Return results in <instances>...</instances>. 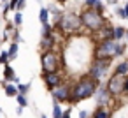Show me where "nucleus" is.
Masks as SVG:
<instances>
[{
    "instance_id": "21",
    "label": "nucleus",
    "mask_w": 128,
    "mask_h": 118,
    "mask_svg": "<svg viewBox=\"0 0 128 118\" xmlns=\"http://www.w3.org/2000/svg\"><path fill=\"white\" fill-rule=\"evenodd\" d=\"M16 100H18V106H21V107H26V106H28V99H26V95H23V93H18V95H16Z\"/></svg>"
},
{
    "instance_id": "3",
    "label": "nucleus",
    "mask_w": 128,
    "mask_h": 118,
    "mask_svg": "<svg viewBox=\"0 0 128 118\" xmlns=\"http://www.w3.org/2000/svg\"><path fill=\"white\" fill-rule=\"evenodd\" d=\"M79 18H81V27H84V28L90 30V32H100V30L105 27V18H104V14L96 13V11L91 9V7H86V9L79 14Z\"/></svg>"
},
{
    "instance_id": "32",
    "label": "nucleus",
    "mask_w": 128,
    "mask_h": 118,
    "mask_svg": "<svg viewBox=\"0 0 128 118\" xmlns=\"http://www.w3.org/2000/svg\"><path fill=\"white\" fill-rule=\"evenodd\" d=\"M123 92H128V76H124V83H123Z\"/></svg>"
},
{
    "instance_id": "6",
    "label": "nucleus",
    "mask_w": 128,
    "mask_h": 118,
    "mask_svg": "<svg viewBox=\"0 0 128 118\" xmlns=\"http://www.w3.org/2000/svg\"><path fill=\"white\" fill-rule=\"evenodd\" d=\"M40 67L42 72H60V56L54 53V49H46L40 55Z\"/></svg>"
},
{
    "instance_id": "20",
    "label": "nucleus",
    "mask_w": 128,
    "mask_h": 118,
    "mask_svg": "<svg viewBox=\"0 0 128 118\" xmlns=\"http://www.w3.org/2000/svg\"><path fill=\"white\" fill-rule=\"evenodd\" d=\"M100 35H102V39H112V27L110 25H105L100 30Z\"/></svg>"
},
{
    "instance_id": "31",
    "label": "nucleus",
    "mask_w": 128,
    "mask_h": 118,
    "mask_svg": "<svg viewBox=\"0 0 128 118\" xmlns=\"http://www.w3.org/2000/svg\"><path fill=\"white\" fill-rule=\"evenodd\" d=\"M90 114H88V111L86 109H82V111H79V118H88Z\"/></svg>"
},
{
    "instance_id": "1",
    "label": "nucleus",
    "mask_w": 128,
    "mask_h": 118,
    "mask_svg": "<svg viewBox=\"0 0 128 118\" xmlns=\"http://www.w3.org/2000/svg\"><path fill=\"white\" fill-rule=\"evenodd\" d=\"M98 85H100V83L95 81V79H91L88 74L82 76V78H79V79L72 85V92H70V100H72V104H77V102H82V100L93 97Z\"/></svg>"
},
{
    "instance_id": "13",
    "label": "nucleus",
    "mask_w": 128,
    "mask_h": 118,
    "mask_svg": "<svg viewBox=\"0 0 128 118\" xmlns=\"http://www.w3.org/2000/svg\"><path fill=\"white\" fill-rule=\"evenodd\" d=\"M40 48H42V51H46V49H53V48H54V34H51V35H46V37H42Z\"/></svg>"
},
{
    "instance_id": "12",
    "label": "nucleus",
    "mask_w": 128,
    "mask_h": 118,
    "mask_svg": "<svg viewBox=\"0 0 128 118\" xmlns=\"http://www.w3.org/2000/svg\"><path fill=\"white\" fill-rule=\"evenodd\" d=\"M91 118H110V109L107 106H96Z\"/></svg>"
},
{
    "instance_id": "25",
    "label": "nucleus",
    "mask_w": 128,
    "mask_h": 118,
    "mask_svg": "<svg viewBox=\"0 0 128 118\" xmlns=\"http://www.w3.org/2000/svg\"><path fill=\"white\" fill-rule=\"evenodd\" d=\"M6 64H9V55H7V51L4 49L2 53H0V65H6Z\"/></svg>"
},
{
    "instance_id": "39",
    "label": "nucleus",
    "mask_w": 128,
    "mask_h": 118,
    "mask_svg": "<svg viewBox=\"0 0 128 118\" xmlns=\"http://www.w3.org/2000/svg\"><path fill=\"white\" fill-rule=\"evenodd\" d=\"M0 113H2V109H0Z\"/></svg>"
},
{
    "instance_id": "7",
    "label": "nucleus",
    "mask_w": 128,
    "mask_h": 118,
    "mask_svg": "<svg viewBox=\"0 0 128 118\" xmlns=\"http://www.w3.org/2000/svg\"><path fill=\"white\" fill-rule=\"evenodd\" d=\"M70 92H72V85L67 81H62L58 86L51 90V95H53V100L56 102H67L70 100Z\"/></svg>"
},
{
    "instance_id": "18",
    "label": "nucleus",
    "mask_w": 128,
    "mask_h": 118,
    "mask_svg": "<svg viewBox=\"0 0 128 118\" xmlns=\"http://www.w3.org/2000/svg\"><path fill=\"white\" fill-rule=\"evenodd\" d=\"M39 20H40V23H42V25L49 21V9H48V7H40V13H39Z\"/></svg>"
},
{
    "instance_id": "37",
    "label": "nucleus",
    "mask_w": 128,
    "mask_h": 118,
    "mask_svg": "<svg viewBox=\"0 0 128 118\" xmlns=\"http://www.w3.org/2000/svg\"><path fill=\"white\" fill-rule=\"evenodd\" d=\"M40 118H48V116H46V114H40Z\"/></svg>"
},
{
    "instance_id": "36",
    "label": "nucleus",
    "mask_w": 128,
    "mask_h": 118,
    "mask_svg": "<svg viewBox=\"0 0 128 118\" xmlns=\"http://www.w3.org/2000/svg\"><path fill=\"white\" fill-rule=\"evenodd\" d=\"M0 2H2V4H7V2H9V0H0Z\"/></svg>"
},
{
    "instance_id": "11",
    "label": "nucleus",
    "mask_w": 128,
    "mask_h": 118,
    "mask_svg": "<svg viewBox=\"0 0 128 118\" xmlns=\"http://www.w3.org/2000/svg\"><path fill=\"white\" fill-rule=\"evenodd\" d=\"M4 81H6V83H20V79L16 78L14 69H12L9 64L4 65Z\"/></svg>"
},
{
    "instance_id": "26",
    "label": "nucleus",
    "mask_w": 128,
    "mask_h": 118,
    "mask_svg": "<svg viewBox=\"0 0 128 118\" xmlns=\"http://www.w3.org/2000/svg\"><path fill=\"white\" fill-rule=\"evenodd\" d=\"M16 6H18V0H9V2H7L9 11H16Z\"/></svg>"
},
{
    "instance_id": "24",
    "label": "nucleus",
    "mask_w": 128,
    "mask_h": 118,
    "mask_svg": "<svg viewBox=\"0 0 128 118\" xmlns=\"http://www.w3.org/2000/svg\"><path fill=\"white\" fill-rule=\"evenodd\" d=\"M53 34V27L49 25V21L48 23H44L42 25V37H46V35H51Z\"/></svg>"
},
{
    "instance_id": "17",
    "label": "nucleus",
    "mask_w": 128,
    "mask_h": 118,
    "mask_svg": "<svg viewBox=\"0 0 128 118\" xmlns=\"http://www.w3.org/2000/svg\"><path fill=\"white\" fill-rule=\"evenodd\" d=\"M18 42H11V46H9V49H7V55H9V60H14L16 56H18Z\"/></svg>"
},
{
    "instance_id": "4",
    "label": "nucleus",
    "mask_w": 128,
    "mask_h": 118,
    "mask_svg": "<svg viewBox=\"0 0 128 118\" xmlns=\"http://www.w3.org/2000/svg\"><path fill=\"white\" fill-rule=\"evenodd\" d=\"M56 30L63 32V34H76L81 28V18L76 13H65L63 16H60V20L56 21Z\"/></svg>"
},
{
    "instance_id": "8",
    "label": "nucleus",
    "mask_w": 128,
    "mask_h": 118,
    "mask_svg": "<svg viewBox=\"0 0 128 118\" xmlns=\"http://www.w3.org/2000/svg\"><path fill=\"white\" fill-rule=\"evenodd\" d=\"M123 83H124V76H118V74L110 76V79L105 85V88L110 93V97H118L119 93H123Z\"/></svg>"
},
{
    "instance_id": "14",
    "label": "nucleus",
    "mask_w": 128,
    "mask_h": 118,
    "mask_svg": "<svg viewBox=\"0 0 128 118\" xmlns=\"http://www.w3.org/2000/svg\"><path fill=\"white\" fill-rule=\"evenodd\" d=\"M114 74H118V76H128V60H123V62H119V64L116 65V71H114Z\"/></svg>"
},
{
    "instance_id": "30",
    "label": "nucleus",
    "mask_w": 128,
    "mask_h": 118,
    "mask_svg": "<svg viewBox=\"0 0 128 118\" xmlns=\"http://www.w3.org/2000/svg\"><path fill=\"white\" fill-rule=\"evenodd\" d=\"M70 113H72V111H70V107H68V109H65V111H62V118H70Z\"/></svg>"
},
{
    "instance_id": "27",
    "label": "nucleus",
    "mask_w": 128,
    "mask_h": 118,
    "mask_svg": "<svg viewBox=\"0 0 128 118\" xmlns=\"http://www.w3.org/2000/svg\"><path fill=\"white\" fill-rule=\"evenodd\" d=\"M26 6V0H18V6H16V11H23Z\"/></svg>"
},
{
    "instance_id": "29",
    "label": "nucleus",
    "mask_w": 128,
    "mask_h": 118,
    "mask_svg": "<svg viewBox=\"0 0 128 118\" xmlns=\"http://www.w3.org/2000/svg\"><path fill=\"white\" fill-rule=\"evenodd\" d=\"M114 13H116V16H118V18H124V11H123V7H116V11H114Z\"/></svg>"
},
{
    "instance_id": "9",
    "label": "nucleus",
    "mask_w": 128,
    "mask_h": 118,
    "mask_svg": "<svg viewBox=\"0 0 128 118\" xmlns=\"http://www.w3.org/2000/svg\"><path fill=\"white\" fill-rule=\"evenodd\" d=\"M42 81L48 90H53L54 86H58L63 81V76L60 72H42Z\"/></svg>"
},
{
    "instance_id": "35",
    "label": "nucleus",
    "mask_w": 128,
    "mask_h": 118,
    "mask_svg": "<svg viewBox=\"0 0 128 118\" xmlns=\"http://www.w3.org/2000/svg\"><path fill=\"white\" fill-rule=\"evenodd\" d=\"M107 2H109V4H116V2H118V0H107Z\"/></svg>"
},
{
    "instance_id": "40",
    "label": "nucleus",
    "mask_w": 128,
    "mask_h": 118,
    "mask_svg": "<svg viewBox=\"0 0 128 118\" xmlns=\"http://www.w3.org/2000/svg\"><path fill=\"white\" fill-rule=\"evenodd\" d=\"M0 44H2V42H0Z\"/></svg>"
},
{
    "instance_id": "38",
    "label": "nucleus",
    "mask_w": 128,
    "mask_h": 118,
    "mask_svg": "<svg viewBox=\"0 0 128 118\" xmlns=\"http://www.w3.org/2000/svg\"><path fill=\"white\" fill-rule=\"evenodd\" d=\"M58 2H60V4H63V2H65V0H58Z\"/></svg>"
},
{
    "instance_id": "19",
    "label": "nucleus",
    "mask_w": 128,
    "mask_h": 118,
    "mask_svg": "<svg viewBox=\"0 0 128 118\" xmlns=\"http://www.w3.org/2000/svg\"><path fill=\"white\" fill-rule=\"evenodd\" d=\"M21 23H23V11H14V20H12V25L18 28V27H21Z\"/></svg>"
},
{
    "instance_id": "16",
    "label": "nucleus",
    "mask_w": 128,
    "mask_h": 118,
    "mask_svg": "<svg viewBox=\"0 0 128 118\" xmlns=\"http://www.w3.org/2000/svg\"><path fill=\"white\" fill-rule=\"evenodd\" d=\"M124 34H126L124 27H112V39L114 41H121L124 37Z\"/></svg>"
},
{
    "instance_id": "34",
    "label": "nucleus",
    "mask_w": 128,
    "mask_h": 118,
    "mask_svg": "<svg viewBox=\"0 0 128 118\" xmlns=\"http://www.w3.org/2000/svg\"><path fill=\"white\" fill-rule=\"evenodd\" d=\"M16 113H18V114H23V107H21V106H18V109H16Z\"/></svg>"
},
{
    "instance_id": "28",
    "label": "nucleus",
    "mask_w": 128,
    "mask_h": 118,
    "mask_svg": "<svg viewBox=\"0 0 128 118\" xmlns=\"http://www.w3.org/2000/svg\"><path fill=\"white\" fill-rule=\"evenodd\" d=\"M96 2H98V0H84V6H86V7H91V9H93Z\"/></svg>"
},
{
    "instance_id": "33",
    "label": "nucleus",
    "mask_w": 128,
    "mask_h": 118,
    "mask_svg": "<svg viewBox=\"0 0 128 118\" xmlns=\"http://www.w3.org/2000/svg\"><path fill=\"white\" fill-rule=\"evenodd\" d=\"M123 11H124V20H128V4L123 7Z\"/></svg>"
},
{
    "instance_id": "23",
    "label": "nucleus",
    "mask_w": 128,
    "mask_h": 118,
    "mask_svg": "<svg viewBox=\"0 0 128 118\" xmlns=\"http://www.w3.org/2000/svg\"><path fill=\"white\" fill-rule=\"evenodd\" d=\"M53 116L54 118H62V107H60V102H53Z\"/></svg>"
},
{
    "instance_id": "15",
    "label": "nucleus",
    "mask_w": 128,
    "mask_h": 118,
    "mask_svg": "<svg viewBox=\"0 0 128 118\" xmlns=\"http://www.w3.org/2000/svg\"><path fill=\"white\" fill-rule=\"evenodd\" d=\"M4 92H6V95L7 97H16L18 95V88H16V85H11V83H6L4 81Z\"/></svg>"
},
{
    "instance_id": "2",
    "label": "nucleus",
    "mask_w": 128,
    "mask_h": 118,
    "mask_svg": "<svg viewBox=\"0 0 128 118\" xmlns=\"http://www.w3.org/2000/svg\"><path fill=\"white\" fill-rule=\"evenodd\" d=\"M124 44L114 39H102L95 49V58H114V56H121L124 53Z\"/></svg>"
},
{
    "instance_id": "22",
    "label": "nucleus",
    "mask_w": 128,
    "mask_h": 118,
    "mask_svg": "<svg viewBox=\"0 0 128 118\" xmlns=\"http://www.w3.org/2000/svg\"><path fill=\"white\" fill-rule=\"evenodd\" d=\"M16 88H18V93H23V95H26V93H28V90H30V83H26V85H23V83H18V85H16Z\"/></svg>"
},
{
    "instance_id": "5",
    "label": "nucleus",
    "mask_w": 128,
    "mask_h": 118,
    "mask_svg": "<svg viewBox=\"0 0 128 118\" xmlns=\"http://www.w3.org/2000/svg\"><path fill=\"white\" fill-rule=\"evenodd\" d=\"M110 62H112L110 58H95V60L91 62V65H90L88 76H90L91 79H95V81H98V83H100V81L107 76Z\"/></svg>"
},
{
    "instance_id": "10",
    "label": "nucleus",
    "mask_w": 128,
    "mask_h": 118,
    "mask_svg": "<svg viewBox=\"0 0 128 118\" xmlns=\"http://www.w3.org/2000/svg\"><path fill=\"white\" fill-rule=\"evenodd\" d=\"M95 93H96V106H107V104H109V100H110V93L107 92L105 86L98 85L96 90H95Z\"/></svg>"
}]
</instances>
